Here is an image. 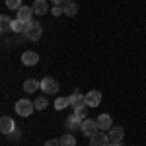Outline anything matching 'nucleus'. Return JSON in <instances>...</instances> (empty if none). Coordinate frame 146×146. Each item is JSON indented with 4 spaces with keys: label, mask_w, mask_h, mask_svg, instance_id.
Listing matches in <instances>:
<instances>
[{
    "label": "nucleus",
    "mask_w": 146,
    "mask_h": 146,
    "mask_svg": "<svg viewBox=\"0 0 146 146\" xmlns=\"http://www.w3.org/2000/svg\"><path fill=\"white\" fill-rule=\"evenodd\" d=\"M60 146H76V138H74V135H64V136H60Z\"/></svg>",
    "instance_id": "f3484780"
},
{
    "label": "nucleus",
    "mask_w": 146,
    "mask_h": 146,
    "mask_svg": "<svg viewBox=\"0 0 146 146\" xmlns=\"http://www.w3.org/2000/svg\"><path fill=\"white\" fill-rule=\"evenodd\" d=\"M74 115H76V117H80V119H86V115H88V105L74 107Z\"/></svg>",
    "instance_id": "412c9836"
},
{
    "label": "nucleus",
    "mask_w": 146,
    "mask_h": 146,
    "mask_svg": "<svg viewBox=\"0 0 146 146\" xmlns=\"http://www.w3.org/2000/svg\"><path fill=\"white\" fill-rule=\"evenodd\" d=\"M4 2L10 10H20L22 8V0H4Z\"/></svg>",
    "instance_id": "5701e85b"
},
{
    "label": "nucleus",
    "mask_w": 146,
    "mask_h": 146,
    "mask_svg": "<svg viewBox=\"0 0 146 146\" xmlns=\"http://www.w3.org/2000/svg\"><path fill=\"white\" fill-rule=\"evenodd\" d=\"M31 14H33V8H29V6H22L20 10H18V18L16 20H20V22H29L31 20Z\"/></svg>",
    "instance_id": "f8f14e48"
},
{
    "label": "nucleus",
    "mask_w": 146,
    "mask_h": 146,
    "mask_svg": "<svg viewBox=\"0 0 146 146\" xmlns=\"http://www.w3.org/2000/svg\"><path fill=\"white\" fill-rule=\"evenodd\" d=\"M45 146H60V142H58V140H47Z\"/></svg>",
    "instance_id": "bb28decb"
},
{
    "label": "nucleus",
    "mask_w": 146,
    "mask_h": 146,
    "mask_svg": "<svg viewBox=\"0 0 146 146\" xmlns=\"http://www.w3.org/2000/svg\"><path fill=\"white\" fill-rule=\"evenodd\" d=\"M23 29H25V23L20 22V20H14L12 22V31L14 33H23Z\"/></svg>",
    "instance_id": "6ab92c4d"
},
{
    "label": "nucleus",
    "mask_w": 146,
    "mask_h": 146,
    "mask_svg": "<svg viewBox=\"0 0 146 146\" xmlns=\"http://www.w3.org/2000/svg\"><path fill=\"white\" fill-rule=\"evenodd\" d=\"M39 88H41V82H37V80H33V78L23 82V90L27 92V94H33V92H37Z\"/></svg>",
    "instance_id": "2eb2a0df"
},
{
    "label": "nucleus",
    "mask_w": 146,
    "mask_h": 146,
    "mask_svg": "<svg viewBox=\"0 0 146 146\" xmlns=\"http://www.w3.org/2000/svg\"><path fill=\"white\" fill-rule=\"evenodd\" d=\"M109 144V136H105V133H98L96 136L90 138V146H107Z\"/></svg>",
    "instance_id": "9b49d317"
},
{
    "label": "nucleus",
    "mask_w": 146,
    "mask_h": 146,
    "mask_svg": "<svg viewBox=\"0 0 146 146\" xmlns=\"http://www.w3.org/2000/svg\"><path fill=\"white\" fill-rule=\"evenodd\" d=\"M107 146H123V144H121V142H109Z\"/></svg>",
    "instance_id": "c85d7f7f"
},
{
    "label": "nucleus",
    "mask_w": 146,
    "mask_h": 146,
    "mask_svg": "<svg viewBox=\"0 0 146 146\" xmlns=\"http://www.w3.org/2000/svg\"><path fill=\"white\" fill-rule=\"evenodd\" d=\"M123 135H125V131L121 127H113L107 136H109V142H121L123 140Z\"/></svg>",
    "instance_id": "4468645a"
},
{
    "label": "nucleus",
    "mask_w": 146,
    "mask_h": 146,
    "mask_svg": "<svg viewBox=\"0 0 146 146\" xmlns=\"http://www.w3.org/2000/svg\"><path fill=\"white\" fill-rule=\"evenodd\" d=\"M22 62L25 66H35V64L39 62V55H37L35 51H25L22 55Z\"/></svg>",
    "instance_id": "6e6552de"
},
{
    "label": "nucleus",
    "mask_w": 146,
    "mask_h": 146,
    "mask_svg": "<svg viewBox=\"0 0 146 146\" xmlns=\"http://www.w3.org/2000/svg\"><path fill=\"white\" fill-rule=\"evenodd\" d=\"M10 138H12V140H16V142H18V140L22 138V131H20V129L16 127V131H14V133L10 135Z\"/></svg>",
    "instance_id": "393cba45"
},
{
    "label": "nucleus",
    "mask_w": 146,
    "mask_h": 146,
    "mask_svg": "<svg viewBox=\"0 0 146 146\" xmlns=\"http://www.w3.org/2000/svg\"><path fill=\"white\" fill-rule=\"evenodd\" d=\"M35 111V105L33 101H27V100H20L16 103V113L22 115V117H29L31 113Z\"/></svg>",
    "instance_id": "f03ea898"
},
{
    "label": "nucleus",
    "mask_w": 146,
    "mask_h": 146,
    "mask_svg": "<svg viewBox=\"0 0 146 146\" xmlns=\"http://www.w3.org/2000/svg\"><path fill=\"white\" fill-rule=\"evenodd\" d=\"M0 131H2L4 135H12V133L16 131L14 119H12V117H2V119H0Z\"/></svg>",
    "instance_id": "423d86ee"
},
{
    "label": "nucleus",
    "mask_w": 146,
    "mask_h": 146,
    "mask_svg": "<svg viewBox=\"0 0 146 146\" xmlns=\"http://www.w3.org/2000/svg\"><path fill=\"white\" fill-rule=\"evenodd\" d=\"M23 33L27 35L29 41H37V39L41 37V25H39V22H35V20L25 22V29H23Z\"/></svg>",
    "instance_id": "f257e3e1"
},
{
    "label": "nucleus",
    "mask_w": 146,
    "mask_h": 146,
    "mask_svg": "<svg viewBox=\"0 0 146 146\" xmlns=\"http://www.w3.org/2000/svg\"><path fill=\"white\" fill-rule=\"evenodd\" d=\"M70 103H68V98H56L55 101V109L56 111H60V109H64V107H68Z\"/></svg>",
    "instance_id": "aec40b11"
},
{
    "label": "nucleus",
    "mask_w": 146,
    "mask_h": 146,
    "mask_svg": "<svg viewBox=\"0 0 146 146\" xmlns=\"http://www.w3.org/2000/svg\"><path fill=\"white\" fill-rule=\"evenodd\" d=\"M53 14H55V16H60V14H64V10H62V6H55V8H53Z\"/></svg>",
    "instance_id": "a878e982"
},
{
    "label": "nucleus",
    "mask_w": 146,
    "mask_h": 146,
    "mask_svg": "<svg viewBox=\"0 0 146 146\" xmlns=\"http://www.w3.org/2000/svg\"><path fill=\"white\" fill-rule=\"evenodd\" d=\"M98 121V127H100V131L101 133H105V131H111L113 129V119L107 115V113H101L100 117L96 119Z\"/></svg>",
    "instance_id": "20e7f679"
},
{
    "label": "nucleus",
    "mask_w": 146,
    "mask_h": 146,
    "mask_svg": "<svg viewBox=\"0 0 146 146\" xmlns=\"http://www.w3.org/2000/svg\"><path fill=\"white\" fill-rule=\"evenodd\" d=\"M84 135L88 136V138H92V136H96L98 133H100V127H98V121H92V119H84L82 121V129H80Z\"/></svg>",
    "instance_id": "7ed1b4c3"
},
{
    "label": "nucleus",
    "mask_w": 146,
    "mask_h": 146,
    "mask_svg": "<svg viewBox=\"0 0 146 146\" xmlns=\"http://www.w3.org/2000/svg\"><path fill=\"white\" fill-rule=\"evenodd\" d=\"M31 8H33V14H37V16H45L47 12H49V6H47L45 0H35Z\"/></svg>",
    "instance_id": "ddd939ff"
},
{
    "label": "nucleus",
    "mask_w": 146,
    "mask_h": 146,
    "mask_svg": "<svg viewBox=\"0 0 146 146\" xmlns=\"http://www.w3.org/2000/svg\"><path fill=\"white\" fill-rule=\"evenodd\" d=\"M33 105H35V109L43 111V109H45V107L49 105V103H47V98H43V96H41V98H37V100L33 101Z\"/></svg>",
    "instance_id": "4be33fe9"
},
{
    "label": "nucleus",
    "mask_w": 146,
    "mask_h": 146,
    "mask_svg": "<svg viewBox=\"0 0 146 146\" xmlns=\"http://www.w3.org/2000/svg\"><path fill=\"white\" fill-rule=\"evenodd\" d=\"M68 103L72 107H80V105H86V96H82L80 92H74L72 96H68Z\"/></svg>",
    "instance_id": "9d476101"
},
{
    "label": "nucleus",
    "mask_w": 146,
    "mask_h": 146,
    "mask_svg": "<svg viewBox=\"0 0 146 146\" xmlns=\"http://www.w3.org/2000/svg\"><path fill=\"white\" fill-rule=\"evenodd\" d=\"M25 39H27V35H25V33H16V37H14L12 43H18V45H20V43H23Z\"/></svg>",
    "instance_id": "b1692460"
},
{
    "label": "nucleus",
    "mask_w": 146,
    "mask_h": 146,
    "mask_svg": "<svg viewBox=\"0 0 146 146\" xmlns=\"http://www.w3.org/2000/svg\"><path fill=\"white\" fill-rule=\"evenodd\" d=\"M100 101H101V94L98 90H90L86 94V105L88 107H98Z\"/></svg>",
    "instance_id": "0eeeda50"
},
{
    "label": "nucleus",
    "mask_w": 146,
    "mask_h": 146,
    "mask_svg": "<svg viewBox=\"0 0 146 146\" xmlns=\"http://www.w3.org/2000/svg\"><path fill=\"white\" fill-rule=\"evenodd\" d=\"M55 2V6H64V0H53Z\"/></svg>",
    "instance_id": "cd10ccee"
},
{
    "label": "nucleus",
    "mask_w": 146,
    "mask_h": 146,
    "mask_svg": "<svg viewBox=\"0 0 146 146\" xmlns=\"http://www.w3.org/2000/svg\"><path fill=\"white\" fill-rule=\"evenodd\" d=\"M82 121H84V119H80V117H76V115L72 113V115H70V117L66 119L64 127H66L68 131H74V133H76L78 129H82Z\"/></svg>",
    "instance_id": "1a4fd4ad"
},
{
    "label": "nucleus",
    "mask_w": 146,
    "mask_h": 146,
    "mask_svg": "<svg viewBox=\"0 0 146 146\" xmlns=\"http://www.w3.org/2000/svg\"><path fill=\"white\" fill-rule=\"evenodd\" d=\"M41 90L45 92V94H55L56 90H58V82H56L55 78H43L41 80Z\"/></svg>",
    "instance_id": "39448f33"
},
{
    "label": "nucleus",
    "mask_w": 146,
    "mask_h": 146,
    "mask_svg": "<svg viewBox=\"0 0 146 146\" xmlns=\"http://www.w3.org/2000/svg\"><path fill=\"white\" fill-rule=\"evenodd\" d=\"M62 10H64V14H66V16H76L78 6H76L72 0H66V2H64V6H62Z\"/></svg>",
    "instance_id": "dca6fc26"
},
{
    "label": "nucleus",
    "mask_w": 146,
    "mask_h": 146,
    "mask_svg": "<svg viewBox=\"0 0 146 146\" xmlns=\"http://www.w3.org/2000/svg\"><path fill=\"white\" fill-rule=\"evenodd\" d=\"M0 25H2V27H0V29H2V33L10 31V29H12V22H10V18H8V16H2V18H0Z\"/></svg>",
    "instance_id": "a211bd4d"
}]
</instances>
